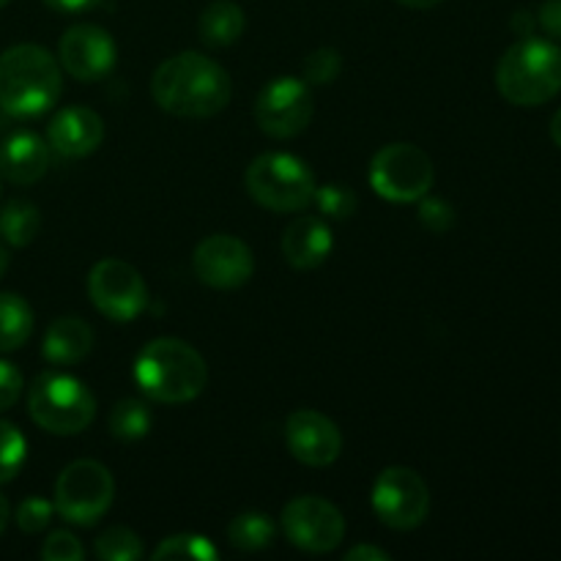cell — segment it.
<instances>
[{
    "label": "cell",
    "instance_id": "836d02e7",
    "mask_svg": "<svg viewBox=\"0 0 561 561\" xmlns=\"http://www.w3.org/2000/svg\"><path fill=\"white\" fill-rule=\"evenodd\" d=\"M537 25L548 33L551 38L561 42V0H546L537 11Z\"/></svg>",
    "mask_w": 561,
    "mask_h": 561
},
{
    "label": "cell",
    "instance_id": "ba28073f",
    "mask_svg": "<svg viewBox=\"0 0 561 561\" xmlns=\"http://www.w3.org/2000/svg\"><path fill=\"white\" fill-rule=\"evenodd\" d=\"M436 170L431 157L411 142L383 146L370 162V186L392 203L422 201L433 190Z\"/></svg>",
    "mask_w": 561,
    "mask_h": 561
},
{
    "label": "cell",
    "instance_id": "4dcf8cb0",
    "mask_svg": "<svg viewBox=\"0 0 561 561\" xmlns=\"http://www.w3.org/2000/svg\"><path fill=\"white\" fill-rule=\"evenodd\" d=\"M455 219H458L455 217V208L449 206L444 197H431V195L422 197V203H420L422 228H427L431 233L442 236V233H449V230H453Z\"/></svg>",
    "mask_w": 561,
    "mask_h": 561
},
{
    "label": "cell",
    "instance_id": "603a6c76",
    "mask_svg": "<svg viewBox=\"0 0 561 561\" xmlns=\"http://www.w3.org/2000/svg\"><path fill=\"white\" fill-rule=\"evenodd\" d=\"M274 535H277V526L266 513H244L230 520L228 526L230 542L247 553L263 551V548L272 546Z\"/></svg>",
    "mask_w": 561,
    "mask_h": 561
},
{
    "label": "cell",
    "instance_id": "1f68e13d",
    "mask_svg": "<svg viewBox=\"0 0 561 561\" xmlns=\"http://www.w3.org/2000/svg\"><path fill=\"white\" fill-rule=\"evenodd\" d=\"M44 561H82L85 548L71 531H53L42 546Z\"/></svg>",
    "mask_w": 561,
    "mask_h": 561
},
{
    "label": "cell",
    "instance_id": "ab89813d",
    "mask_svg": "<svg viewBox=\"0 0 561 561\" xmlns=\"http://www.w3.org/2000/svg\"><path fill=\"white\" fill-rule=\"evenodd\" d=\"M551 140L561 148V110L553 115V121H551Z\"/></svg>",
    "mask_w": 561,
    "mask_h": 561
},
{
    "label": "cell",
    "instance_id": "ffe728a7",
    "mask_svg": "<svg viewBox=\"0 0 561 561\" xmlns=\"http://www.w3.org/2000/svg\"><path fill=\"white\" fill-rule=\"evenodd\" d=\"M244 9L233 3V0H214V3H208L203 9L201 22H197L203 44H208V47H230V44H236L241 33H244Z\"/></svg>",
    "mask_w": 561,
    "mask_h": 561
},
{
    "label": "cell",
    "instance_id": "52a82bcc",
    "mask_svg": "<svg viewBox=\"0 0 561 561\" xmlns=\"http://www.w3.org/2000/svg\"><path fill=\"white\" fill-rule=\"evenodd\" d=\"M115 499L113 474L96 460H75L55 482V510L75 526H93Z\"/></svg>",
    "mask_w": 561,
    "mask_h": 561
},
{
    "label": "cell",
    "instance_id": "e575fe53",
    "mask_svg": "<svg viewBox=\"0 0 561 561\" xmlns=\"http://www.w3.org/2000/svg\"><path fill=\"white\" fill-rule=\"evenodd\" d=\"M44 3L58 11V14H82V11L96 9L102 0H44Z\"/></svg>",
    "mask_w": 561,
    "mask_h": 561
},
{
    "label": "cell",
    "instance_id": "7a4b0ae2",
    "mask_svg": "<svg viewBox=\"0 0 561 561\" xmlns=\"http://www.w3.org/2000/svg\"><path fill=\"white\" fill-rule=\"evenodd\" d=\"M64 91L60 66L38 44H16L0 55V107L14 118L49 113Z\"/></svg>",
    "mask_w": 561,
    "mask_h": 561
},
{
    "label": "cell",
    "instance_id": "30bf717a",
    "mask_svg": "<svg viewBox=\"0 0 561 561\" xmlns=\"http://www.w3.org/2000/svg\"><path fill=\"white\" fill-rule=\"evenodd\" d=\"M373 510L389 529H416L431 513V491L414 469L389 466L373 485Z\"/></svg>",
    "mask_w": 561,
    "mask_h": 561
},
{
    "label": "cell",
    "instance_id": "6da1fadb",
    "mask_svg": "<svg viewBox=\"0 0 561 561\" xmlns=\"http://www.w3.org/2000/svg\"><path fill=\"white\" fill-rule=\"evenodd\" d=\"M151 93L153 102L175 118H211L228 107L233 80L217 60L179 53L153 71Z\"/></svg>",
    "mask_w": 561,
    "mask_h": 561
},
{
    "label": "cell",
    "instance_id": "d590c367",
    "mask_svg": "<svg viewBox=\"0 0 561 561\" xmlns=\"http://www.w3.org/2000/svg\"><path fill=\"white\" fill-rule=\"evenodd\" d=\"M345 559H348V561H389L392 557H389L387 551H381V548H376V546H356V548H351L348 553H345Z\"/></svg>",
    "mask_w": 561,
    "mask_h": 561
},
{
    "label": "cell",
    "instance_id": "74e56055",
    "mask_svg": "<svg viewBox=\"0 0 561 561\" xmlns=\"http://www.w3.org/2000/svg\"><path fill=\"white\" fill-rule=\"evenodd\" d=\"M400 5H405V9H416V11H427L433 9V5H438L442 0H398Z\"/></svg>",
    "mask_w": 561,
    "mask_h": 561
},
{
    "label": "cell",
    "instance_id": "60d3db41",
    "mask_svg": "<svg viewBox=\"0 0 561 561\" xmlns=\"http://www.w3.org/2000/svg\"><path fill=\"white\" fill-rule=\"evenodd\" d=\"M5 268H9V252H5V247L0 244V279H3Z\"/></svg>",
    "mask_w": 561,
    "mask_h": 561
},
{
    "label": "cell",
    "instance_id": "2e32d148",
    "mask_svg": "<svg viewBox=\"0 0 561 561\" xmlns=\"http://www.w3.org/2000/svg\"><path fill=\"white\" fill-rule=\"evenodd\" d=\"M104 140V121L91 107H64L47 126V146L64 159L91 157Z\"/></svg>",
    "mask_w": 561,
    "mask_h": 561
},
{
    "label": "cell",
    "instance_id": "8d00e7d4",
    "mask_svg": "<svg viewBox=\"0 0 561 561\" xmlns=\"http://www.w3.org/2000/svg\"><path fill=\"white\" fill-rule=\"evenodd\" d=\"M535 25H537V20L529 14V11H515L513 31L518 33V36H531V33H535Z\"/></svg>",
    "mask_w": 561,
    "mask_h": 561
},
{
    "label": "cell",
    "instance_id": "d6986e66",
    "mask_svg": "<svg viewBox=\"0 0 561 561\" xmlns=\"http://www.w3.org/2000/svg\"><path fill=\"white\" fill-rule=\"evenodd\" d=\"M93 348V329L82 318L66 316L49 323L44 334V359L53 365L71 367L85 359Z\"/></svg>",
    "mask_w": 561,
    "mask_h": 561
},
{
    "label": "cell",
    "instance_id": "4316f807",
    "mask_svg": "<svg viewBox=\"0 0 561 561\" xmlns=\"http://www.w3.org/2000/svg\"><path fill=\"white\" fill-rule=\"evenodd\" d=\"M27 442L20 433V427L11 422L0 420V485L14 480L20 474L22 463H25Z\"/></svg>",
    "mask_w": 561,
    "mask_h": 561
},
{
    "label": "cell",
    "instance_id": "d4e9b609",
    "mask_svg": "<svg viewBox=\"0 0 561 561\" xmlns=\"http://www.w3.org/2000/svg\"><path fill=\"white\" fill-rule=\"evenodd\" d=\"M142 542L126 526H113L96 540V557L102 561H137L142 559Z\"/></svg>",
    "mask_w": 561,
    "mask_h": 561
},
{
    "label": "cell",
    "instance_id": "9a60e30c",
    "mask_svg": "<svg viewBox=\"0 0 561 561\" xmlns=\"http://www.w3.org/2000/svg\"><path fill=\"white\" fill-rule=\"evenodd\" d=\"M285 444L299 463L323 469L343 453V433L321 411L299 409L285 422Z\"/></svg>",
    "mask_w": 561,
    "mask_h": 561
},
{
    "label": "cell",
    "instance_id": "e0dca14e",
    "mask_svg": "<svg viewBox=\"0 0 561 561\" xmlns=\"http://www.w3.org/2000/svg\"><path fill=\"white\" fill-rule=\"evenodd\" d=\"M49 146L33 131H16L0 146V175L16 186H31L49 170Z\"/></svg>",
    "mask_w": 561,
    "mask_h": 561
},
{
    "label": "cell",
    "instance_id": "4fadbf2b",
    "mask_svg": "<svg viewBox=\"0 0 561 561\" xmlns=\"http://www.w3.org/2000/svg\"><path fill=\"white\" fill-rule=\"evenodd\" d=\"M192 268H195V277L208 288L233 290L250 283L255 272V257L250 247L236 236L214 233L195 247Z\"/></svg>",
    "mask_w": 561,
    "mask_h": 561
},
{
    "label": "cell",
    "instance_id": "3957f363",
    "mask_svg": "<svg viewBox=\"0 0 561 561\" xmlns=\"http://www.w3.org/2000/svg\"><path fill=\"white\" fill-rule=\"evenodd\" d=\"M135 381L157 403H190L206 389V359L179 337L151 340L135 362Z\"/></svg>",
    "mask_w": 561,
    "mask_h": 561
},
{
    "label": "cell",
    "instance_id": "44dd1931",
    "mask_svg": "<svg viewBox=\"0 0 561 561\" xmlns=\"http://www.w3.org/2000/svg\"><path fill=\"white\" fill-rule=\"evenodd\" d=\"M38 230H42V211H38L36 203L14 201L5 203L0 208V239L11 247H27L36 241Z\"/></svg>",
    "mask_w": 561,
    "mask_h": 561
},
{
    "label": "cell",
    "instance_id": "f1b7e54d",
    "mask_svg": "<svg viewBox=\"0 0 561 561\" xmlns=\"http://www.w3.org/2000/svg\"><path fill=\"white\" fill-rule=\"evenodd\" d=\"M343 71V55L334 47H318L301 64L307 85H332Z\"/></svg>",
    "mask_w": 561,
    "mask_h": 561
},
{
    "label": "cell",
    "instance_id": "cb8c5ba5",
    "mask_svg": "<svg viewBox=\"0 0 561 561\" xmlns=\"http://www.w3.org/2000/svg\"><path fill=\"white\" fill-rule=\"evenodd\" d=\"M151 409H148L142 400L126 398L118 400L110 411V433L121 442H137V438H146L151 431Z\"/></svg>",
    "mask_w": 561,
    "mask_h": 561
},
{
    "label": "cell",
    "instance_id": "277c9868",
    "mask_svg": "<svg viewBox=\"0 0 561 561\" xmlns=\"http://www.w3.org/2000/svg\"><path fill=\"white\" fill-rule=\"evenodd\" d=\"M496 88L518 107L551 102L561 91V49L548 38L524 36L499 60Z\"/></svg>",
    "mask_w": 561,
    "mask_h": 561
},
{
    "label": "cell",
    "instance_id": "484cf974",
    "mask_svg": "<svg viewBox=\"0 0 561 561\" xmlns=\"http://www.w3.org/2000/svg\"><path fill=\"white\" fill-rule=\"evenodd\" d=\"M153 559H195V561H214L219 559L217 546L206 540L203 535H173L159 542L153 551Z\"/></svg>",
    "mask_w": 561,
    "mask_h": 561
},
{
    "label": "cell",
    "instance_id": "8992f818",
    "mask_svg": "<svg viewBox=\"0 0 561 561\" xmlns=\"http://www.w3.org/2000/svg\"><path fill=\"white\" fill-rule=\"evenodd\" d=\"M247 192L257 206L268 211L290 214L301 211L316 195V175L310 164L301 162L294 153H261L247 168Z\"/></svg>",
    "mask_w": 561,
    "mask_h": 561
},
{
    "label": "cell",
    "instance_id": "b9f144b4",
    "mask_svg": "<svg viewBox=\"0 0 561 561\" xmlns=\"http://www.w3.org/2000/svg\"><path fill=\"white\" fill-rule=\"evenodd\" d=\"M5 3H11V0H0V9H3V5H5Z\"/></svg>",
    "mask_w": 561,
    "mask_h": 561
},
{
    "label": "cell",
    "instance_id": "5bb4252c",
    "mask_svg": "<svg viewBox=\"0 0 561 561\" xmlns=\"http://www.w3.org/2000/svg\"><path fill=\"white\" fill-rule=\"evenodd\" d=\"M60 66L80 82H99L113 71L118 49L113 36L99 25H75L60 36Z\"/></svg>",
    "mask_w": 561,
    "mask_h": 561
},
{
    "label": "cell",
    "instance_id": "d6a6232c",
    "mask_svg": "<svg viewBox=\"0 0 561 561\" xmlns=\"http://www.w3.org/2000/svg\"><path fill=\"white\" fill-rule=\"evenodd\" d=\"M22 394V373L11 362L0 359V411H9Z\"/></svg>",
    "mask_w": 561,
    "mask_h": 561
},
{
    "label": "cell",
    "instance_id": "ac0fdd59",
    "mask_svg": "<svg viewBox=\"0 0 561 561\" xmlns=\"http://www.w3.org/2000/svg\"><path fill=\"white\" fill-rule=\"evenodd\" d=\"M279 247L288 266H294L296 272H312L332 255L334 239L321 217H299L285 228Z\"/></svg>",
    "mask_w": 561,
    "mask_h": 561
},
{
    "label": "cell",
    "instance_id": "f35d334b",
    "mask_svg": "<svg viewBox=\"0 0 561 561\" xmlns=\"http://www.w3.org/2000/svg\"><path fill=\"white\" fill-rule=\"evenodd\" d=\"M9 520H11V504H9V499H5L3 493H0V535H3V531H5Z\"/></svg>",
    "mask_w": 561,
    "mask_h": 561
},
{
    "label": "cell",
    "instance_id": "7402d4cb",
    "mask_svg": "<svg viewBox=\"0 0 561 561\" xmlns=\"http://www.w3.org/2000/svg\"><path fill=\"white\" fill-rule=\"evenodd\" d=\"M33 334V310L22 296L0 294V354L22 348Z\"/></svg>",
    "mask_w": 561,
    "mask_h": 561
},
{
    "label": "cell",
    "instance_id": "8fae6325",
    "mask_svg": "<svg viewBox=\"0 0 561 561\" xmlns=\"http://www.w3.org/2000/svg\"><path fill=\"white\" fill-rule=\"evenodd\" d=\"M88 296L110 321L129 323L148 307V288L140 272L118 257H104L88 274Z\"/></svg>",
    "mask_w": 561,
    "mask_h": 561
},
{
    "label": "cell",
    "instance_id": "83f0119b",
    "mask_svg": "<svg viewBox=\"0 0 561 561\" xmlns=\"http://www.w3.org/2000/svg\"><path fill=\"white\" fill-rule=\"evenodd\" d=\"M312 203L318 206L321 217H327V219H348V217H354L356 208H359V201H356L354 192L343 184L316 186Z\"/></svg>",
    "mask_w": 561,
    "mask_h": 561
},
{
    "label": "cell",
    "instance_id": "7c38bea8",
    "mask_svg": "<svg viewBox=\"0 0 561 561\" xmlns=\"http://www.w3.org/2000/svg\"><path fill=\"white\" fill-rule=\"evenodd\" d=\"M279 524H283L290 546L301 548L307 553L334 551L345 537L343 513L321 496H299L288 502Z\"/></svg>",
    "mask_w": 561,
    "mask_h": 561
},
{
    "label": "cell",
    "instance_id": "9c48e42d",
    "mask_svg": "<svg viewBox=\"0 0 561 561\" xmlns=\"http://www.w3.org/2000/svg\"><path fill=\"white\" fill-rule=\"evenodd\" d=\"M312 113H316V99L310 85L299 77H274L255 99L257 126L274 140L299 137L310 126Z\"/></svg>",
    "mask_w": 561,
    "mask_h": 561
},
{
    "label": "cell",
    "instance_id": "5b68a950",
    "mask_svg": "<svg viewBox=\"0 0 561 561\" xmlns=\"http://www.w3.org/2000/svg\"><path fill=\"white\" fill-rule=\"evenodd\" d=\"M27 411L42 431L53 436H77L96 416V398L80 378L47 370L36 376L27 392Z\"/></svg>",
    "mask_w": 561,
    "mask_h": 561
},
{
    "label": "cell",
    "instance_id": "f546056e",
    "mask_svg": "<svg viewBox=\"0 0 561 561\" xmlns=\"http://www.w3.org/2000/svg\"><path fill=\"white\" fill-rule=\"evenodd\" d=\"M55 513V504H49L47 499L31 496L16 507V526H20L25 535H38L49 526Z\"/></svg>",
    "mask_w": 561,
    "mask_h": 561
}]
</instances>
